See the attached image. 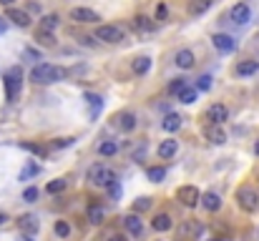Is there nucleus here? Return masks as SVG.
Listing matches in <instances>:
<instances>
[{
    "label": "nucleus",
    "instance_id": "obj_46",
    "mask_svg": "<svg viewBox=\"0 0 259 241\" xmlns=\"http://www.w3.org/2000/svg\"><path fill=\"white\" fill-rule=\"evenodd\" d=\"M0 3H3V5H8V8H10V5L15 3V0H0Z\"/></svg>",
    "mask_w": 259,
    "mask_h": 241
},
{
    "label": "nucleus",
    "instance_id": "obj_12",
    "mask_svg": "<svg viewBox=\"0 0 259 241\" xmlns=\"http://www.w3.org/2000/svg\"><path fill=\"white\" fill-rule=\"evenodd\" d=\"M123 229L131 234V236H141V234H144V224H141V218H139L136 214L123 216Z\"/></svg>",
    "mask_w": 259,
    "mask_h": 241
},
{
    "label": "nucleus",
    "instance_id": "obj_7",
    "mask_svg": "<svg viewBox=\"0 0 259 241\" xmlns=\"http://www.w3.org/2000/svg\"><path fill=\"white\" fill-rule=\"evenodd\" d=\"M176 199H179L184 206H189V209H191V206H197V204H199L201 193H199V188H197V186H191V184H189V186H181V188L176 191Z\"/></svg>",
    "mask_w": 259,
    "mask_h": 241
},
{
    "label": "nucleus",
    "instance_id": "obj_20",
    "mask_svg": "<svg viewBox=\"0 0 259 241\" xmlns=\"http://www.w3.org/2000/svg\"><path fill=\"white\" fill-rule=\"evenodd\" d=\"M151 226H154L156 231H169L171 226H174V221H171V216H169V214H156V216H154V221H151Z\"/></svg>",
    "mask_w": 259,
    "mask_h": 241
},
{
    "label": "nucleus",
    "instance_id": "obj_11",
    "mask_svg": "<svg viewBox=\"0 0 259 241\" xmlns=\"http://www.w3.org/2000/svg\"><path fill=\"white\" fill-rule=\"evenodd\" d=\"M18 226H20V231H23L26 236H33L40 224H38V218H35L33 214H23V216L18 218Z\"/></svg>",
    "mask_w": 259,
    "mask_h": 241
},
{
    "label": "nucleus",
    "instance_id": "obj_10",
    "mask_svg": "<svg viewBox=\"0 0 259 241\" xmlns=\"http://www.w3.org/2000/svg\"><path fill=\"white\" fill-rule=\"evenodd\" d=\"M249 18H252V10L247 3H239V5H234L231 8V23L236 26H247L249 23Z\"/></svg>",
    "mask_w": 259,
    "mask_h": 241
},
{
    "label": "nucleus",
    "instance_id": "obj_16",
    "mask_svg": "<svg viewBox=\"0 0 259 241\" xmlns=\"http://www.w3.org/2000/svg\"><path fill=\"white\" fill-rule=\"evenodd\" d=\"M8 20H13V23L20 26V28H28L30 26V15L26 10H18V8H8Z\"/></svg>",
    "mask_w": 259,
    "mask_h": 241
},
{
    "label": "nucleus",
    "instance_id": "obj_14",
    "mask_svg": "<svg viewBox=\"0 0 259 241\" xmlns=\"http://www.w3.org/2000/svg\"><path fill=\"white\" fill-rule=\"evenodd\" d=\"M211 40H214V48H217V51H222V53H231V51L236 48V43H234V38H231V35H224V33H219V35H214Z\"/></svg>",
    "mask_w": 259,
    "mask_h": 241
},
{
    "label": "nucleus",
    "instance_id": "obj_8",
    "mask_svg": "<svg viewBox=\"0 0 259 241\" xmlns=\"http://www.w3.org/2000/svg\"><path fill=\"white\" fill-rule=\"evenodd\" d=\"M96 38L103 40V43H121L123 40V30L118 26H98Z\"/></svg>",
    "mask_w": 259,
    "mask_h": 241
},
{
    "label": "nucleus",
    "instance_id": "obj_6",
    "mask_svg": "<svg viewBox=\"0 0 259 241\" xmlns=\"http://www.w3.org/2000/svg\"><path fill=\"white\" fill-rule=\"evenodd\" d=\"M111 123H114L116 131H121V134H128V131L136 128V116H134L131 111H121V113H116V116L111 118Z\"/></svg>",
    "mask_w": 259,
    "mask_h": 241
},
{
    "label": "nucleus",
    "instance_id": "obj_36",
    "mask_svg": "<svg viewBox=\"0 0 259 241\" xmlns=\"http://www.w3.org/2000/svg\"><path fill=\"white\" fill-rule=\"evenodd\" d=\"M56 234H58L60 239H66V236L71 234V226H68L66 221H56Z\"/></svg>",
    "mask_w": 259,
    "mask_h": 241
},
{
    "label": "nucleus",
    "instance_id": "obj_27",
    "mask_svg": "<svg viewBox=\"0 0 259 241\" xmlns=\"http://www.w3.org/2000/svg\"><path fill=\"white\" fill-rule=\"evenodd\" d=\"M148 68H151V58L141 55V58H136V60H134V73H136V76H144Z\"/></svg>",
    "mask_w": 259,
    "mask_h": 241
},
{
    "label": "nucleus",
    "instance_id": "obj_41",
    "mask_svg": "<svg viewBox=\"0 0 259 241\" xmlns=\"http://www.w3.org/2000/svg\"><path fill=\"white\" fill-rule=\"evenodd\" d=\"M71 143H73V138H60V141L53 143V148H66V146H71Z\"/></svg>",
    "mask_w": 259,
    "mask_h": 241
},
{
    "label": "nucleus",
    "instance_id": "obj_43",
    "mask_svg": "<svg viewBox=\"0 0 259 241\" xmlns=\"http://www.w3.org/2000/svg\"><path fill=\"white\" fill-rule=\"evenodd\" d=\"M109 241H128V239H126L123 234H111V236H109Z\"/></svg>",
    "mask_w": 259,
    "mask_h": 241
},
{
    "label": "nucleus",
    "instance_id": "obj_42",
    "mask_svg": "<svg viewBox=\"0 0 259 241\" xmlns=\"http://www.w3.org/2000/svg\"><path fill=\"white\" fill-rule=\"evenodd\" d=\"M156 20H166V5H159V10H156Z\"/></svg>",
    "mask_w": 259,
    "mask_h": 241
},
{
    "label": "nucleus",
    "instance_id": "obj_44",
    "mask_svg": "<svg viewBox=\"0 0 259 241\" xmlns=\"http://www.w3.org/2000/svg\"><path fill=\"white\" fill-rule=\"evenodd\" d=\"M5 30H8V23H5V20H3V18H0V35H3Z\"/></svg>",
    "mask_w": 259,
    "mask_h": 241
},
{
    "label": "nucleus",
    "instance_id": "obj_23",
    "mask_svg": "<svg viewBox=\"0 0 259 241\" xmlns=\"http://www.w3.org/2000/svg\"><path fill=\"white\" fill-rule=\"evenodd\" d=\"M174 63L179 65V68H191V65H194V53L191 51H179L176 53V58H174Z\"/></svg>",
    "mask_w": 259,
    "mask_h": 241
},
{
    "label": "nucleus",
    "instance_id": "obj_17",
    "mask_svg": "<svg viewBox=\"0 0 259 241\" xmlns=\"http://www.w3.org/2000/svg\"><path fill=\"white\" fill-rule=\"evenodd\" d=\"M209 118H211L214 126H222V123L227 121V108H224L222 103H211V106H209Z\"/></svg>",
    "mask_w": 259,
    "mask_h": 241
},
{
    "label": "nucleus",
    "instance_id": "obj_37",
    "mask_svg": "<svg viewBox=\"0 0 259 241\" xmlns=\"http://www.w3.org/2000/svg\"><path fill=\"white\" fill-rule=\"evenodd\" d=\"M211 88V76H201L197 80V91H209Z\"/></svg>",
    "mask_w": 259,
    "mask_h": 241
},
{
    "label": "nucleus",
    "instance_id": "obj_2",
    "mask_svg": "<svg viewBox=\"0 0 259 241\" xmlns=\"http://www.w3.org/2000/svg\"><path fill=\"white\" fill-rule=\"evenodd\" d=\"M88 181L93 186H101V188H109L111 184H116V173L109 168V166H103V163H96L88 168Z\"/></svg>",
    "mask_w": 259,
    "mask_h": 241
},
{
    "label": "nucleus",
    "instance_id": "obj_33",
    "mask_svg": "<svg viewBox=\"0 0 259 241\" xmlns=\"http://www.w3.org/2000/svg\"><path fill=\"white\" fill-rule=\"evenodd\" d=\"M46 191L53 196V193H60V191H66V179H56V181H51L48 186H46Z\"/></svg>",
    "mask_w": 259,
    "mask_h": 241
},
{
    "label": "nucleus",
    "instance_id": "obj_45",
    "mask_svg": "<svg viewBox=\"0 0 259 241\" xmlns=\"http://www.w3.org/2000/svg\"><path fill=\"white\" fill-rule=\"evenodd\" d=\"M5 221H8V214H5V211H0V226H3Z\"/></svg>",
    "mask_w": 259,
    "mask_h": 241
},
{
    "label": "nucleus",
    "instance_id": "obj_47",
    "mask_svg": "<svg viewBox=\"0 0 259 241\" xmlns=\"http://www.w3.org/2000/svg\"><path fill=\"white\" fill-rule=\"evenodd\" d=\"M254 151H257V156H259V141H257V143H254Z\"/></svg>",
    "mask_w": 259,
    "mask_h": 241
},
{
    "label": "nucleus",
    "instance_id": "obj_19",
    "mask_svg": "<svg viewBox=\"0 0 259 241\" xmlns=\"http://www.w3.org/2000/svg\"><path fill=\"white\" fill-rule=\"evenodd\" d=\"M176 151H179V143L176 141H161L159 143V156L161 159H174Z\"/></svg>",
    "mask_w": 259,
    "mask_h": 241
},
{
    "label": "nucleus",
    "instance_id": "obj_28",
    "mask_svg": "<svg viewBox=\"0 0 259 241\" xmlns=\"http://www.w3.org/2000/svg\"><path fill=\"white\" fill-rule=\"evenodd\" d=\"M148 179L154 181V184H161L166 179V168L164 166H154V168H148Z\"/></svg>",
    "mask_w": 259,
    "mask_h": 241
},
{
    "label": "nucleus",
    "instance_id": "obj_49",
    "mask_svg": "<svg viewBox=\"0 0 259 241\" xmlns=\"http://www.w3.org/2000/svg\"><path fill=\"white\" fill-rule=\"evenodd\" d=\"M211 241H219V239H211Z\"/></svg>",
    "mask_w": 259,
    "mask_h": 241
},
{
    "label": "nucleus",
    "instance_id": "obj_48",
    "mask_svg": "<svg viewBox=\"0 0 259 241\" xmlns=\"http://www.w3.org/2000/svg\"><path fill=\"white\" fill-rule=\"evenodd\" d=\"M194 3H211V0H194Z\"/></svg>",
    "mask_w": 259,
    "mask_h": 241
},
{
    "label": "nucleus",
    "instance_id": "obj_5",
    "mask_svg": "<svg viewBox=\"0 0 259 241\" xmlns=\"http://www.w3.org/2000/svg\"><path fill=\"white\" fill-rule=\"evenodd\" d=\"M199 234H201V224L197 218H186V221H181L179 229H176L179 241H194V239H199Z\"/></svg>",
    "mask_w": 259,
    "mask_h": 241
},
{
    "label": "nucleus",
    "instance_id": "obj_4",
    "mask_svg": "<svg viewBox=\"0 0 259 241\" xmlns=\"http://www.w3.org/2000/svg\"><path fill=\"white\" fill-rule=\"evenodd\" d=\"M20 85H23V71L20 65H13V68L5 73V98L13 103L20 96Z\"/></svg>",
    "mask_w": 259,
    "mask_h": 241
},
{
    "label": "nucleus",
    "instance_id": "obj_3",
    "mask_svg": "<svg viewBox=\"0 0 259 241\" xmlns=\"http://www.w3.org/2000/svg\"><path fill=\"white\" fill-rule=\"evenodd\" d=\"M236 204H239L242 211L254 214L259 209V193L254 191V186H239L236 188Z\"/></svg>",
    "mask_w": 259,
    "mask_h": 241
},
{
    "label": "nucleus",
    "instance_id": "obj_24",
    "mask_svg": "<svg viewBox=\"0 0 259 241\" xmlns=\"http://www.w3.org/2000/svg\"><path fill=\"white\" fill-rule=\"evenodd\" d=\"M86 103H88V108H91V116H98V113H101V108H103V98H101V96L86 93Z\"/></svg>",
    "mask_w": 259,
    "mask_h": 241
},
{
    "label": "nucleus",
    "instance_id": "obj_39",
    "mask_svg": "<svg viewBox=\"0 0 259 241\" xmlns=\"http://www.w3.org/2000/svg\"><path fill=\"white\" fill-rule=\"evenodd\" d=\"M211 3H194V0H191V5H189V10L194 13V15H199V13H204L206 8H209Z\"/></svg>",
    "mask_w": 259,
    "mask_h": 241
},
{
    "label": "nucleus",
    "instance_id": "obj_26",
    "mask_svg": "<svg viewBox=\"0 0 259 241\" xmlns=\"http://www.w3.org/2000/svg\"><path fill=\"white\" fill-rule=\"evenodd\" d=\"M103 218H106V211L96 204V206H91L88 209V221L93 224V226H98V224H103Z\"/></svg>",
    "mask_w": 259,
    "mask_h": 241
},
{
    "label": "nucleus",
    "instance_id": "obj_35",
    "mask_svg": "<svg viewBox=\"0 0 259 241\" xmlns=\"http://www.w3.org/2000/svg\"><path fill=\"white\" fill-rule=\"evenodd\" d=\"M148 209H151V199H146V196L134 201V211H148Z\"/></svg>",
    "mask_w": 259,
    "mask_h": 241
},
{
    "label": "nucleus",
    "instance_id": "obj_13",
    "mask_svg": "<svg viewBox=\"0 0 259 241\" xmlns=\"http://www.w3.org/2000/svg\"><path fill=\"white\" fill-rule=\"evenodd\" d=\"M71 18L76 20V23H96V20H101L98 13H93L88 8H73L71 10Z\"/></svg>",
    "mask_w": 259,
    "mask_h": 241
},
{
    "label": "nucleus",
    "instance_id": "obj_50",
    "mask_svg": "<svg viewBox=\"0 0 259 241\" xmlns=\"http://www.w3.org/2000/svg\"><path fill=\"white\" fill-rule=\"evenodd\" d=\"M23 241H30V239H23Z\"/></svg>",
    "mask_w": 259,
    "mask_h": 241
},
{
    "label": "nucleus",
    "instance_id": "obj_34",
    "mask_svg": "<svg viewBox=\"0 0 259 241\" xmlns=\"http://www.w3.org/2000/svg\"><path fill=\"white\" fill-rule=\"evenodd\" d=\"M38 171H40V166H35V163H28V166L23 168V173H20V181H28L30 176H35Z\"/></svg>",
    "mask_w": 259,
    "mask_h": 241
},
{
    "label": "nucleus",
    "instance_id": "obj_1",
    "mask_svg": "<svg viewBox=\"0 0 259 241\" xmlns=\"http://www.w3.org/2000/svg\"><path fill=\"white\" fill-rule=\"evenodd\" d=\"M63 76H66V71H63L60 65H53V63H38L30 71V80L38 83V85H48V83L63 80Z\"/></svg>",
    "mask_w": 259,
    "mask_h": 241
},
{
    "label": "nucleus",
    "instance_id": "obj_22",
    "mask_svg": "<svg viewBox=\"0 0 259 241\" xmlns=\"http://www.w3.org/2000/svg\"><path fill=\"white\" fill-rule=\"evenodd\" d=\"M58 28V15L53 13V15H43L40 18V26H38V30H43V33H53Z\"/></svg>",
    "mask_w": 259,
    "mask_h": 241
},
{
    "label": "nucleus",
    "instance_id": "obj_18",
    "mask_svg": "<svg viewBox=\"0 0 259 241\" xmlns=\"http://www.w3.org/2000/svg\"><path fill=\"white\" fill-rule=\"evenodd\" d=\"M234 71H236V76H254L259 71V63L257 60H239Z\"/></svg>",
    "mask_w": 259,
    "mask_h": 241
},
{
    "label": "nucleus",
    "instance_id": "obj_40",
    "mask_svg": "<svg viewBox=\"0 0 259 241\" xmlns=\"http://www.w3.org/2000/svg\"><path fill=\"white\" fill-rule=\"evenodd\" d=\"M23 199H26L28 204H33V201L38 199V188H35V186H30V188H26V191H23Z\"/></svg>",
    "mask_w": 259,
    "mask_h": 241
},
{
    "label": "nucleus",
    "instance_id": "obj_30",
    "mask_svg": "<svg viewBox=\"0 0 259 241\" xmlns=\"http://www.w3.org/2000/svg\"><path fill=\"white\" fill-rule=\"evenodd\" d=\"M116 151H118V143H116V141H103V143L98 146V153H101V156H114Z\"/></svg>",
    "mask_w": 259,
    "mask_h": 241
},
{
    "label": "nucleus",
    "instance_id": "obj_9",
    "mask_svg": "<svg viewBox=\"0 0 259 241\" xmlns=\"http://www.w3.org/2000/svg\"><path fill=\"white\" fill-rule=\"evenodd\" d=\"M204 138H206L209 143H214V146L227 143V134L222 131V126H214V123H209V126L204 128Z\"/></svg>",
    "mask_w": 259,
    "mask_h": 241
},
{
    "label": "nucleus",
    "instance_id": "obj_29",
    "mask_svg": "<svg viewBox=\"0 0 259 241\" xmlns=\"http://www.w3.org/2000/svg\"><path fill=\"white\" fill-rule=\"evenodd\" d=\"M35 38H38L40 46H46V48H53V46H56V35H53V33H43V30H38Z\"/></svg>",
    "mask_w": 259,
    "mask_h": 241
},
{
    "label": "nucleus",
    "instance_id": "obj_31",
    "mask_svg": "<svg viewBox=\"0 0 259 241\" xmlns=\"http://www.w3.org/2000/svg\"><path fill=\"white\" fill-rule=\"evenodd\" d=\"M197 96H199V91H197V88H184L176 98H179L181 103H194V101H197Z\"/></svg>",
    "mask_w": 259,
    "mask_h": 241
},
{
    "label": "nucleus",
    "instance_id": "obj_32",
    "mask_svg": "<svg viewBox=\"0 0 259 241\" xmlns=\"http://www.w3.org/2000/svg\"><path fill=\"white\" fill-rule=\"evenodd\" d=\"M23 148L30 151V153H35V156H40V159H43V156H48V148H46V146H40V143H28V141H26Z\"/></svg>",
    "mask_w": 259,
    "mask_h": 241
},
{
    "label": "nucleus",
    "instance_id": "obj_25",
    "mask_svg": "<svg viewBox=\"0 0 259 241\" xmlns=\"http://www.w3.org/2000/svg\"><path fill=\"white\" fill-rule=\"evenodd\" d=\"M131 26H134L136 30H141V33H148L151 28H154V20H148L146 15H139V18L131 20Z\"/></svg>",
    "mask_w": 259,
    "mask_h": 241
},
{
    "label": "nucleus",
    "instance_id": "obj_38",
    "mask_svg": "<svg viewBox=\"0 0 259 241\" xmlns=\"http://www.w3.org/2000/svg\"><path fill=\"white\" fill-rule=\"evenodd\" d=\"M184 88H186V83H184V78H176L174 83H171V88H169V91H171V93H174V96H179V93H181Z\"/></svg>",
    "mask_w": 259,
    "mask_h": 241
},
{
    "label": "nucleus",
    "instance_id": "obj_15",
    "mask_svg": "<svg viewBox=\"0 0 259 241\" xmlns=\"http://www.w3.org/2000/svg\"><path fill=\"white\" fill-rule=\"evenodd\" d=\"M201 206L206 209V211H219L222 209V199H219V193H214V191H206V193H201Z\"/></svg>",
    "mask_w": 259,
    "mask_h": 241
},
{
    "label": "nucleus",
    "instance_id": "obj_21",
    "mask_svg": "<svg viewBox=\"0 0 259 241\" xmlns=\"http://www.w3.org/2000/svg\"><path fill=\"white\" fill-rule=\"evenodd\" d=\"M161 128H164V131H169V134L179 131V128H181V116H179V113H169V116L161 121Z\"/></svg>",
    "mask_w": 259,
    "mask_h": 241
}]
</instances>
